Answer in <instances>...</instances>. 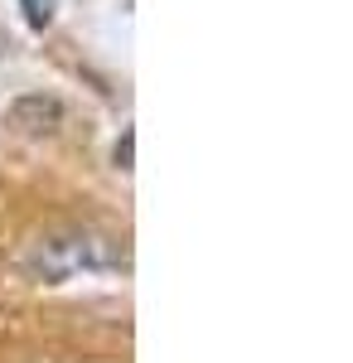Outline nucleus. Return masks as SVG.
<instances>
[{
  "instance_id": "nucleus-4",
  "label": "nucleus",
  "mask_w": 353,
  "mask_h": 363,
  "mask_svg": "<svg viewBox=\"0 0 353 363\" xmlns=\"http://www.w3.org/2000/svg\"><path fill=\"white\" fill-rule=\"evenodd\" d=\"M131 155H136V131H126L116 140V169H131Z\"/></svg>"
},
{
  "instance_id": "nucleus-3",
  "label": "nucleus",
  "mask_w": 353,
  "mask_h": 363,
  "mask_svg": "<svg viewBox=\"0 0 353 363\" xmlns=\"http://www.w3.org/2000/svg\"><path fill=\"white\" fill-rule=\"evenodd\" d=\"M20 10H25V20L34 29H44L49 20H54V0H20Z\"/></svg>"
},
{
  "instance_id": "nucleus-2",
  "label": "nucleus",
  "mask_w": 353,
  "mask_h": 363,
  "mask_svg": "<svg viewBox=\"0 0 353 363\" xmlns=\"http://www.w3.org/2000/svg\"><path fill=\"white\" fill-rule=\"evenodd\" d=\"M10 121L20 131H29V136H49V131H58V121H63V107H58L54 97H20Z\"/></svg>"
},
{
  "instance_id": "nucleus-1",
  "label": "nucleus",
  "mask_w": 353,
  "mask_h": 363,
  "mask_svg": "<svg viewBox=\"0 0 353 363\" xmlns=\"http://www.w3.org/2000/svg\"><path fill=\"white\" fill-rule=\"evenodd\" d=\"M126 262H131L126 247L107 233H92V228L54 233V238L34 242V252H29V272L44 281H68L78 272H111V267H126Z\"/></svg>"
}]
</instances>
